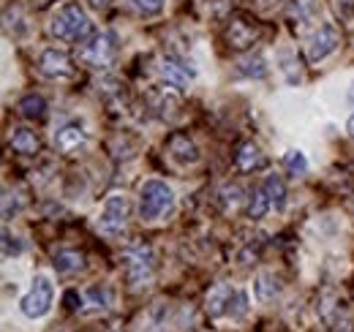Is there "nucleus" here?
<instances>
[{
    "label": "nucleus",
    "instance_id": "11",
    "mask_svg": "<svg viewBox=\"0 0 354 332\" xmlns=\"http://www.w3.org/2000/svg\"><path fill=\"white\" fill-rule=\"evenodd\" d=\"M158 71H161V77H164L167 82L175 84L177 90H188L191 82H194V77H196V71L191 68V63H185V60L177 57V55H164Z\"/></svg>",
    "mask_w": 354,
    "mask_h": 332
},
{
    "label": "nucleus",
    "instance_id": "19",
    "mask_svg": "<svg viewBox=\"0 0 354 332\" xmlns=\"http://www.w3.org/2000/svg\"><path fill=\"white\" fill-rule=\"evenodd\" d=\"M234 164H237V169H243V172L257 169V166L262 164V153H259V147H257L254 142L243 145V147L237 150V156H234Z\"/></svg>",
    "mask_w": 354,
    "mask_h": 332
},
{
    "label": "nucleus",
    "instance_id": "25",
    "mask_svg": "<svg viewBox=\"0 0 354 332\" xmlns=\"http://www.w3.org/2000/svg\"><path fill=\"white\" fill-rule=\"evenodd\" d=\"M131 3L142 17H158L164 11V0H131Z\"/></svg>",
    "mask_w": 354,
    "mask_h": 332
},
{
    "label": "nucleus",
    "instance_id": "27",
    "mask_svg": "<svg viewBox=\"0 0 354 332\" xmlns=\"http://www.w3.org/2000/svg\"><path fill=\"white\" fill-rule=\"evenodd\" d=\"M88 299L90 305H95V308H109L112 305V294H109L106 286H93L88 291Z\"/></svg>",
    "mask_w": 354,
    "mask_h": 332
},
{
    "label": "nucleus",
    "instance_id": "10",
    "mask_svg": "<svg viewBox=\"0 0 354 332\" xmlns=\"http://www.w3.org/2000/svg\"><path fill=\"white\" fill-rule=\"evenodd\" d=\"M39 71L44 74L46 80H68L71 71H74V66H71L68 52L49 46V49H44L39 55Z\"/></svg>",
    "mask_w": 354,
    "mask_h": 332
},
{
    "label": "nucleus",
    "instance_id": "15",
    "mask_svg": "<svg viewBox=\"0 0 354 332\" xmlns=\"http://www.w3.org/2000/svg\"><path fill=\"white\" fill-rule=\"evenodd\" d=\"M278 291H281V284H278L275 273H259V275H257V281H254V297H257L259 302L275 299Z\"/></svg>",
    "mask_w": 354,
    "mask_h": 332
},
{
    "label": "nucleus",
    "instance_id": "31",
    "mask_svg": "<svg viewBox=\"0 0 354 332\" xmlns=\"http://www.w3.org/2000/svg\"><path fill=\"white\" fill-rule=\"evenodd\" d=\"M346 131H349V133H352V136H354V112H352V118L346 120Z\"/></svg>",
    "mask_w": 354,
    "mask_h": 332
},
{
    "label": "nucleus",
    "instance_id": "23",
    "mask_svg": "<svg viewBox=\"0 0 354 332\" xmlns=\"http://www.w3.org/2000/svg\"><path fill=\"white\" fill-rule=\"evenodd\" d=\"M237 71H240L243 77H257V80H262V77H267L265 57H262V55H254V57H248V60H240V63H237Z\"/></svg>",
    "mask_w": 354,
    "mask_h": 332
},
{
    "label": "nucleus",
    "instance_id": "13",
    "mask_svg": "<svg viewBox=\"0 0 354 332\" xmlns=\"http://www.w3.org/2000/svg\"><path fill=\"white\" fill-rule=\"evenodd\" d=\"M8 145H11V150L19 153V156H36V153H39V136H36V131H30V128H14Z\"/></svg>",
    "mask_w": 354,
    "mask_h": 332
},
{
    "label": "nucleus",
    "instance_id": "28",
    "mask_svg": "<svg viewBox=\"0 0 354 332\" xmlns=\"http://www.w3.org/2000/svg\"><path fill=\"white\" fill-rule=\"evenodd\" d=\"M19 253H22L19 237H11V232L3 229V259H14V256H19Z\"/></svg>",
    "mask_w": 354,
    "mask_h": 332
},
{
    "label": "nucleus",
    "instance_id": "17",
    "mask_svg": "<svg viewBox=\"0 0 354 332\" xmlns=\"http://www.w3.org/2000/svg\"><path fill=\"white\" fill-rule=\"evenodd\" d=\"M52 264H55V270L60 275H68V273H80L85 267V259H82L80 250H57Z\"/></svg>",
    "mask_w": 354,
    "mask_h": 332
},
{
    "label": "nucleus",
    "instance_id": "4",
    "mask_svg": "<svg viewBox=\"0 0 354 332\" xmlns=\"http://www.w3.org/2000/svg\"><path fill=\"white\" fill-rule=\"evenodd\" d=\"M52 302H55V284H52L49 275L39 273L33 278L28 294L19 299V311H22L25 319H41L52 311Z\"/></svg>",
    "mask_w": 354,
    "mask_h": 332
},
{
    "label": "nucleus",
    "instance_id": "16",
    "mask_svg": "<svg viewBox=\"0 0 354 332\" xmlns=\"http://www.w3.org/2000/svg\"><path fill=\"white\" fill-rule=\"evenodd\" d=\"M226 39H229V46H234V49H248L257 39V33L243 19H234L229 25V30H226Z\"/></svg>",
    "mask_w": 354,
    "mask_h": 332
},
{
    "label": "nucleus",
    "instance_id": "29",
    "mask_svg": "<svg viewBox=\"0 0 354 332\" xmlns=\"http://www.w3.org/2000/svg\"><path fill=\"white\" fill-rule=\"evenodd\" d=\"M330 6L344 22H354V0H330Z\"/></svg>",
    "mask_w": 354,
    "mask_h": 332
},
{
    "label": "nucleus",
    "instance_id": "1",
    "mask_svg": "<svg viewBox=\"0 0 354 332\" xmlns=\"http://www.w3.org/2000/svg\"><path fill=\"white\" fill-rule=\"evenodd\" d=\"M49 33L60 42H88L93 36V22H90L88 11L80 3H66L60 6L52 19H49Z\"/></svg>",
    "mask_w": 354,
    "mask_h": 332
},
{
    "label": "nucleus",
    "instance_id": "6",
    "mask_svg": "<svg viewBox=\"0 0 354 332\" xmlns=\"http://www.w3.org/2000/svg\"><path fill=\"white\" fill-rule=\"evenodd\" d=\"M123 261H126V275H129V284L131 289H145L153 284V275H156V256L150 246H133L123 253Z\"/></svg>",
    "mask_w": 354,
    "mask_h": 332
},
{
    "label": "nucleus",
    "instance_id": "21",
    "mask_svg": "<svg viewBox=\"0 0 354 332\" xmlns=\"http://www.w3.org/2000/svg\"><path fill=\"white\" fill-rule=\"evenodd\" d=\"M278 68L283 71V77H286V82L289 84H297L303 80V74H300V68H297V60H295V55L289 52V49H281L278 52Z\"/></svg>",
    "mask_w": 354,
    "mask_h": 332
},
{
    "label": "nucleus",
    "instance_id": "3",
    "mask_svg": "<svg viewBox=\"0 0 354 332\" xmlns=\"http://www.w3.org/2000/svg\"><path fill=\"white\" fill-rule=\"evenodd\" d=\"M207 313L216 319L226 316L232 322H243L248 316V294L229 284H216L207 294Z\"/></svg>",
    "mask_w": 354,
    "mask_h": 332
},
{
    "label": "nucleus",
    "instance_id": "12",
    "mask_svg": "<svg viewBox=\"0 0 354 332\" xmlns=\"http://www.w3.org/2000/svg\"><path fill=\"white\" fill-rule=\"evenodd\" d=\"M169 158L180 166H191L199 161V150L188 136H175L169 142Z\"/></svg>",
    "mask_w": 354,
    "mask_h": 332
},
{
    "label": "nucleus",
    "instance_id": "5",
    "mask_svg": "<svg viewBox=\"0 0 354 332\" xmlns=\"http://www.w3.org/2000/svg\"><path fill=\"white\" fill-rule=\"evenodd\" d=\"M131 218V202L126 194H112L98 212V229L106 237H123Z\"/></svg>",
    "mask_w": 354,
    "mask_h": 332
},
{
    "label": "nucleus",
    "instance_id": "32",
    "mask_svg": "<svg viewBox=\"0 0 354 332\" xmlns=\"http://www.w3.org/2000/svg\"><path fill=\"white\" fill-rule=\"evenodd\" d=\"M349 104H352V107H354V82L349 84Z\"/></svg>",
    "mask_w": 354,
    "mask_h": 332
},
{
    "label": "nucleus",
    "instance_id": "8",
    "mask_svg": "<svg viewBox=\"0 0 354 332\" xmlns=\"http://www.w3.org/2000/svg\"><path fill=\"white\" fill-rule=\"evenodd\" d=\"M85 145H88V131H85V123L77 120V118L66 120V123L55 131V147H57V153H63V156H74V153H80Z\"/></svg>",
    "mask_w": 354,
    "mask_h": 332
},
{
    "label": "nucleus",
    "instance_id": "22",
    "mask_svg": "<svg viewBox=\"0 0 354 332\" xmlns=\"http://www.w3.org/2000/svg\"><path fill=\"white\" fill-rule=\"evenodd\" d=\"M283 169H286L289 177H303V174L308 172V158H306L300 150H289V153L283 156Z\"/></svg>",
    "mask_w": 354,
    "mask_h": 332
},
{
    "label": "nucleus",
    "instance_id": "20",
    "mask_svg": "<svg viewBox=\"0 0 354 332\" xmlns=\"http://www.w3.org/2000/svg\"><path fill=\"white\" fill-rule=\"evenodd\" d=\"M270 210H272V205H270V199H267L265 188H257V191L251 194V199H248V210H245V215H248L251 221H262Z\"/></svg>",
    "mask_w": 354,
    "mask_h": 332
},
{
    "label": "nucleus",
    "instance_id": "7",
    "mask_svg": "<svg viewBox=\"0 0 354 332\" xmlns=\"http://www.w3.org/2000/svg\"><path fill=\"white\" fill-rule=\"evenodd\" d=\"M118 57V39L115 33H95L90 36L88 44L80 49V60L95 68V71H106Z\"/></svg>",
    "mask_w": 354,
    "mask_h": 332
},
{
    "label": "nucleus",
    "instance_id": "9",
    "mask_svg": "<svg viewBox=\"0 0 354 332\" xmlns=\"http://www.w3.org/2000/svg\"><path fill=\"white\" fill-rule=\"evenodd\" d=\"M338 44H341V33H338L335 25H330V22L319 25V30L308 39V60L310 63H322L324 57H330L338 49Z\"/></svg>",
    "mask_w": 354,
    "mask_h": 332
},
{
    "label": "nucleus",
    "instance_id": "30",
    "mask_svg": "<svg viewBox=\"0 0 354 332\" xmlns=\"http://www.w3.org/2000/svg\"><path fill=\"white\" fill-rule=\"evenodd\" d=\"M90 6L93 8H104V6H109V0H90Z\"/></svg>",
    "mask_w": 354,
    "mask_h": 332
},
{
    "label": "nucleus",
    "instance_id": "2",
    "mask_svg": "<svg viewBox=\"0 0 354 332\" xmlns=\"http://www.w3.org/2000/svg\"><path fill=\"white\" fill-rule=\"evenodd\" d=\"M175 210V191L164 180H145L139 188V218L153 223Z\"/></svg>",
    "mask_w": 354,
    "mask_h": 332
},
{
    "label": "nucleus",
    "instance_id": "26",
    "mask_svg": "<svg viewBox=\"0 0 354 332\" xmlns=\"http://www.w3.org/2000/svg\"><path fill=\"white\" fill-rule=\"evenodd\" d=\"M19 210H22V196L8 191V194L3 196V221H11V218H14Z\"/></svg>",
    "mask_w": 354,
    "mask_h": 332
},
{
    "label": "nucleus",
    "instance_id": "24",
    "mask_svg": "<svg viewBox=\"0 0 354 332\" xmlns=\"http://www.w3.org/2000/svg\"><path fill=\"white\" fill-rule=\"evenodd\" d=\"M243 202V188L240 185H226L221 191V205H223V212H232V210H237V205Z\"/></svg>",
    "mask_w": 354,
    "mask_h": 332
},
{
    "label": "nucleus",
    "instance_id": "18",
    "mask_svg": "<svg viewBox=\"0 0 354 332\" xmlns=\"http://www.w3.org/2000/svg\"><path fill=\"white\" fill-rule=\"evenodd\" d=\"M19 115H22V118H28V120H44L46 118V101L41 98V95H36V93L25 95V98L19 101Z\"/></svg>",
    "mask_w": 354,
    "mask_h": 332
},
{
    "label": "nucleus",
    "instance_id": "14",
    "mask_svg": "<svg viewBox=\"0 0 354 332\" xmlns=\"http://www.w3.org/2000/svg\"><path fill=\"white\" fill-rule=\"evenodd\" d=\"M262 188H265L272 210H275V212H283V210H286V185H283L281 174H267Z\"/></svg>",
    "mask_w": 354,
    "mask_h": 332
}]
</instances>
